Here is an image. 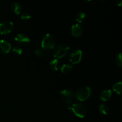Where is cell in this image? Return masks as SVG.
<instances>
[{"label":"cell","instance_id":"6da1fadb","mask_svg":"<svg viewBox=\"0 0 122 122\" xmlns=\"http://www.w3.org/2000/svg\"><path fill=\"white\" fill-rule=\"evenodd\" d=\"M70 48L66 45H59L54 49L53 56L56 59H62L69 54Z\"/></svg>","mask_w":122,"mask_h":122},{"label":"cell","instance_id":"7a4b0ae2","mask_svg":"<svg viewBox=\"0 0 122 122\" xmlns=\"http://www.w3.org/2000/svg\"><path fill=\"white\" fill-rule=\"evenodd\" d=\"M56 41L52 35L48 33L44 36L42 40L41 47L43 50H50L54 48Z\"/></svg>","mask_w":122,"mask_h":122},{"label":"cell","instance_id":"3957f363","mask_svg":"<svg viewBox=\"0 0 122 122\" xmlns=\"http://www.w3.org/2000/svg\"><path fill=\"white\" fill-rule=\"evenodd\" d=\"M91 94V88L88 86H85L77 90L75 93V96L79 101H84L90 97Z\"/></svg>","mask_w":122,"mask_h":122},{"label":"cell","instance_id":"277c9868","mask_svg":"<svg viewBox=\"0 0 122 122\" xmlns=\"http://www.w3.org/2000/svg\"><path fill=\"white\" fill-rule=\"evenodd\" d=\"M71 110L74 114L80 118H84L86 115L87 110L85 106L82 104H73Z\"/></svg>","mask_w":122,"mask_h":122},{"label":"cell","instance_id":"5b68a950","mask_svg":"<svg viewBox=\"0 0 122 122\" xmlns=\"http://www.w3.org/2000/svg\"><path fill=\"white\" fill-rule=\"evenodd\" d=\"M13 29V23L10 21H5L0 23V33L6 35L11 32Z\"/></svg>","mask_w":122,"mask_h":122},{"label":"cell","instance_id":"8992f818","mask_svg":"<svg viewBox=\"0 0 122 122\" xmlns=\"http://www.w3.org/2000/svg\"><path fill=\"white\" fill-rule=\"evenodd\" d=\"M82 57V51L81 50H74L70 55L69 60L73 64H78L81 62Z\"/></svg>","mask_w":122,"mask_h":122},{"label":"cell","instance_id":"52a82bcc","mask_svg":"<svg viewBox=\"0 0 122 122\" xmlns=\"http://www.w3.org/2000/svg\"><path fill=\"white\" fill-rule=\"evenodd\" d=\"M60 96L63 101H72L75 97V94L71 90L64 89L60 92Z\"/></svg>","mask_w":122,"mask_h":122},{"label":"cell","instance_id":"ba28073f","mask_svg":"<svg viewBox=\"0 0 122 122\" xmlns=\"http://www.w3.org/2000/svg\"><path fill=\"white\" fill-rule=\"evenodd\" d=\"M14 39L17 42L23 45H27L30 41L29 37L26 35L23 34V33H19L17 35Z\"/></svg>","mask_w":122,"mask_h":122},{"label":"cell","instance_id":"9c48e42d","mask_svg":"<svg viewBox=\"0 0 122 122\" xmlns=\"http://www.w3.org/2000/svg\"><path fill=\"white\" fill-rule=\"evenodd\" d=\"M83 27L80 24H75L71 29V35L74 37H79L83 33Z\"/></svg>","mask_w":122,"mask_h":122},{"label":"cell","instance_id":"30bf717a","mask_svg":"<svg viewBox=\"0 0 122 122\" xmlns=\"http://www.w3.org/2000/svg\"><path fill=\"white\" fill-rule=\"evenodd\" d=\"M11 50V44L5 40H0V52L2 54H8Z\"/></svg>","mask_w":122,"mask_h":122},{"label":"cell","instance_id":"8fae6325","mask_svg":"<svg viewBox=\"0 0 122 122\" xmlns=\"http://www.w3.org/2000/svg\"><path fill=\"white\" fill-rule=\"evenodd\" d=\"M112 95V91L110 89H105L101 92L100 98L102 101H107L111 98Z\"/></svg>","mask_w":122,"mask_h":122},{"label":"cell","instance_id":"7c38bea8","mask_svg":"<svg viewBox=\"0 0 122 122\" xmlns=\"http://www.w3.org/2000/svg\"><path fill=\"white\" fill-rule=\"evenodd\" d=\"M11 8L15 14H20L22 9L21 5L17 2H14L12 4Z\"/></svg>","mask_w":122,"mask_h":122},{"label":"cell","instance_id":"4fadbf2b","mask_svg":"<svg viewBox=\"0 0 122 122\" xmlns=\"http://www.w3.org/2000/svg\"><path fill=\"white\" fill-rule=\"evenodd\" d=\"M50 68L54 71H57L59 69L60 67V64L59 60L58 59H54L51 61L50 63Z\"/></svg>","mask_w":122,"mask_h":122},{"label":"cell","instance_id":"5bb4252c","mask_svg":"<svg viewBox=\"0 0 122 122\" xmlns=\"http://www.w3.org/2000/svg\"><path fill=\"white\" fill-rule=\"evenodd\" d=\"M99 110L100 112L104 115H107L110 112V108L106 104H101L99 106Z\"/></svg>","mask_w":122,"mask_h":122},{"label":"cell","instance_id":"9a60e30c","mask_svg":"<svg viewBox=\"0 0 122 122\" xmlns=\"http://www.w3.org/2000/svg\"><path fill=\"white\" fill-rule=\"evenodd\" d=\"M73 70V66L70 64H63L61 67V71L64 74H68Z\"/></svg>","mask_w":122,"mask_h":122},{"label":"cell","instance_id":"2e32d148","mask_svg":"<svg viewBox=\"0 0 122 122\" xmlns=\"http://www.w3.org/2000/svg\"><path fill=\"white\" fill-rule=\"evenodd\" d=\"M122 84L121 82H117L116 83L114 86H113V89L116 93L118 94H120L122 93Z\"/></svg>","mask_w":122,"mask_h":122},{"label":"cell","instance_id":"e0dca14e","mask_svg":"<svg viewBox=\"0 0 122 122\" xmlns=\"http://www.w3.org/2000/svg\"><path fill=\"white\" fill-rule=\"evenodd\" d=\"M86 17V14L85 13L83 12H80L76 15V21L79 23H81L83 22L85 20Z\"/></svg>","mask_w":122,"mask_h":122},{"label":"cell","instance_id":"ac0fdd59","mask_svg":"<svg viewBox=\"0 0 122 122\" xmlns=\"http://www.w3.org/2000/svg\"><path fill=\"white\" fill-rule=\"evenodd\" d=\"M12 52L14 55L16 56H19V55L21 54L23 52V50L19 46H15L12 49Z\"/></svg>","mask_w":122,"mask_h":122},{"label":"cell","instance_id":"d6986e66","mask_svg":"<svg viewBox=\"0 0 122 122\" xmlns=\"http://www.w3.org/2000/svg\"><path fill=\"white\" fill-rule=\"evenodd\" d=\"M35 53L36 56H37L39 57H44V55H45V52H44V50L42 48H37L35 50Z\"/></svg>","mask_w":122,"mask_h":122},{"label":"cell","instance_id":"ffe728a7","mask_svg":"<svg viewBox=\"0 0 122 122\" xmlns=\"http://www.w3.org/2000/svg\"><path fill=\"white\" fill-rule=\"evenodd\" d=\"M20 17L23 20H28L31 18V15L27 12H23L20 15Z\"/></svg>","mask_w":122,"mask_h":122},{"label":"cell","instance_id":"44dd1931","mask_svg":"<svg viewBox=\"0 0 122 122\" xmlns=\"http://www.w3.org/2000/svg\"><path fill=\"white\" fill-rule=\"evenodd\" d=\"M116 64L119 67H122V54L121 53H119V54L117 56L116 58Z\"/></svg>","mask_w":122,"mask_h":122},{"label":"cell","instance_id":"7402d4cb","mask_svg":"<svg viewBox=\"0 0 122 122\" xmlns=\"http://www.w3.org/2000/svg\"><path fill=\"white\" fill-rule=\"evenodd\" d=\"M63 104L69 110H71V107H72L73 104V101H63Z\"/></svg>","mask_w":122,"mask_h":122}]
</instances>
